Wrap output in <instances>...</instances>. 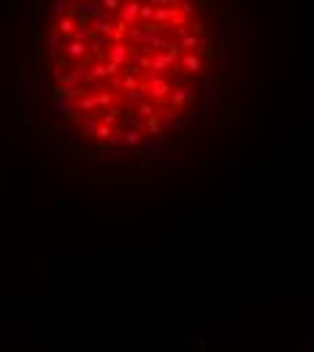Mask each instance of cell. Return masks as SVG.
I'll return each mask as SVG.
<instances>
[{"mask_svg":"<svg viewBox=\"0 0 314 352\" xmlns=\"http://www.w3.org/2000/svg\"><path fill=\"white\" fill-rule=\"evenodd\" d=\"M176 3V0H152V6H155V9H160V6H165V9H168V6H173Z\"/></svg>","mask_w":314,"mask_h":352,"instance_id":"52a82bcc","label":"cell"},{"mask_svg":"<svg viewBox=\"0 0 314 352\" xmlns=\"http://www.w3.org/2000/svg\"><path fill=\"white\" fill-rule=\"evenodd\" d=\"M73 30H76V19H73L71 14H65L63 19H60V25H57V33H63V36H73Z\"/></svg>","mask_w":314,"mask_h":352,"instance_id":"7a4b0ae2","label":"cell"},{"mask_svg":"<svg viewBox=\"0 0 314 352\" xmlns=\"http://www.w3.org/2000/svg\"><path fill=\"white\" fill-rule=\"evenodd\" d=\"M119 9V0H103V11L106 14H111V11Z\"/></svg>","mask_w":314,"mask_h":352,"instance_id":"8992f818","label":"cell"},{"mask_svg":"<svg viewBox=\"0 0 314 352\" xmlns=\"http://www.w3.org/2000/svg\"><path fill=\"white\" fill-rule=\"evenodd\" d=\"M171 17H173V11H171V9H157V11H155V22H157V25L171 22Z\"/></svg>","mask_w":314,"mask_h":352,"instance_id":"277c9868","label":"cell"},{"mask_svg":"<svg viewBox=\"0 0 314 352\" xmlns=\"http://www.w3.org/2000/svg\"><path fill=\"white\" fill-rule=\"evenodd\" d=\"M138 11H141V0H128L122 6V22H128L133 28V22L138 19Z\"/></svg>","mask_w":314,"mask_h":352,"instance_id":"6da1fadb","label":"cell"},{"mask_svg":"<svg viewBox=\"0 0 314 352\" xmlns=\"http://www.w3.org/2000/svg\"><path fill=\"white\" fill-rule=\"evenodd\" d=\"M84 3H87V0H84Z\"/></svg>","mask_w":314,"mask_h":352,"instance_id":"ba28073f","label":"cell"},{"mask_svg":"<svg viewBox=\"0 0 314 352\" xmlns=\"http://www.w3.org/2000/svg\"><path fill=\"white\" fill-rule=\"evenodd\" d=\"M179 11H182L184 17H192V14H195V9H192L190 0H182V3H179Z\"/></svg>","mask_w":314,"mask_h":352,"instance_id":"5b68a950","label":"cell"},{"mask_svg":"<svg viewBox=\"0 0 314 352\" xmlns=\"http://www.w3.org/2000/svg\"><path fill=\"white\" fill-rule=\"evenodd\" d=\"M155 11H157V9H155L152 3H146V6L141 3V11H138V19H141V22H144V19H155Z\"/></svg>","mask_w":314,"mask_h":352,"instance_id":"3957f363","label":"cell"}]
</instances>
